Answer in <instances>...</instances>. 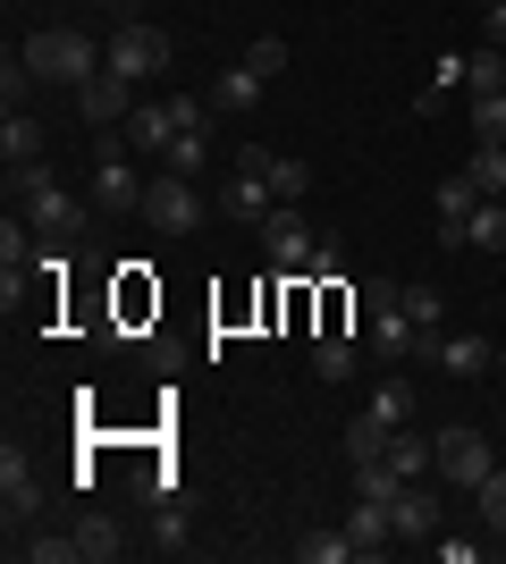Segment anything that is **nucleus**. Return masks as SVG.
Here are the masks:
<instances>
[{
    "label": "nucleus",
    "instance_id": "26",
    "mask_svg": "<svg viewBox=\"0 0 506 564\" xmlns=\"http://www.w3.org/2000/svg\"><path fill=\"white\" fill-rule=\"evenodd\" d=\"M448 94H464V51H448V59H439V68H431V85L413 94V110L431 118V110H439V101H448Z\"/></svg>",
    "mask_w": 506,
    "mask_h": 564
},
{
    "label": "nucleus",
    "instance_id": "32",
    "mask_svg": "<svg viewBox=\"0 0 506 564\" xmlns=\"http://www.w3.org/2000/svg\"><path fill=\"white\" fill-rule=\"evenodd\" d=\"M0 270H34V236L18 219H0Z\"/></svg>",
    "mask_w": 506,
    "mask_h": 564
},
{
    "label": "nucleus",
    "instance_id": "4",
    "mask_svg": "<svg viewBox=\"0 0 506 564\" xmlns=\"http://www.w3.org/2000/svg\"><path fill=\"white\" fill-rule=\"evenodd\" d=\"M9 203H25V219H34L43 236H68L76 219H85V212H76V194L60 186V169H51V161H25V169H9Z\"/></svg>",
    "mask_w": 506,
    "mask_h": 564
},
{
    "label": "nucleus",
    "instance_id": "36",
    "mask_svg": "<svg viewBox=\"0 0 506 564\" xmlns=\"http://www.w3.org/2000/svg\"><path fill=\"white\" fill-rule=\"evenodd\" d=\"M245 68H254V76H279V68H288V43H279V34H262V43L245 51Z\"/></svg>",
    "mask_w": 506,
    "mask_h": 564
},
{
    "label": "nucleus",
    "instance_id": "15",
    "mask_svg": "<svg viewBox=\"0 0 506 564\" xmlns=\"http://www.w3.org/2000/svg\"><path fill=\"white\" fill-rule=\"evenodd\" d=\"M119 135L136 143L144 161H169V143H177V110H169V101H136V110H127V127H119Z\"/></svg>",
    "mask_w": 506,
    "mask_h": 564
},
{
    "label": "nucleus",
    "instance_id": "20",
    "mask_svg": "<svg viewBox=\"0 0 506 564\" xmlns=\"http://www.w3.org/2000/svg\"><path fill=\"white\" fill-rule=\"evenodd\" d=\"M388 438H397V430H388L380 413L363 404L355 422H346V464H380V455H388Z\"/></svg>",
    "mask_w": 506,
    "mask_h": 564
},
{
    "label": "nucleus",
    "instance_id": "18",
    "mask_svg": "<svg viewBox=\"0 0 506 564\" xmlns=\"http://www.w3.org/2000/svg\"><path fill=\"white\" fill-rule=\"evenodd\" d=\"M25 161H43V118L9 110L0 118V169H25Z\"/></svg>",
    "mask_w": 506,
    "mask_h": 564
},
{
    "label": "nucleus",
    "instance_id": "29",
    "mask_svg": "<svg viewBox=\"0 0 506 564\" xmlns=\"http://www.w3.org/2000/svg\"><path fill=\"white\" fill-rule=\"evenodd\" d=\"M152 547H161V556H186V506H177V497H169V506H161V514H152Z\"/></svg>",
    "mask_w": 506,
    "mask_h": 564
},
{
    "label": "nucleus",
    "instance_id": "3",
    "mask_svg": "<svg viewBox=\"0 0 506 564\" xmlns=\"http://www.w3.org/2000/svg\"><path fill=\"white\" fill-rule=\"evenodd\" d=\"M363 312H372V337H363V346L380 354L388 371H397V362H413V354H422V337H431V329L406 312V286H397V279H372V286H363Z\"/></svg>",
    "mask_w": 506,
    "mask_h": 564
},
{
    "label": "nucleus",
    "instance_id": "7",
    "mask_svg": "<svg viewBox=\"0 0 506 564\" xmlns=\"http://www.w3.org/2000/svg\"><path fill=\"white\" fill-rule=\"evenodd\" d=\"M431 447H439V471H448L456 489H482L489 471H498V447H489V438H482L473 422H448V430L431 438Z\"/></svg>",
    "mask_w": 506,
    "mask_h": 564
},
{
    "label": "nucleus",
    "instance_id": "42",
    "mask_svg": "<svg viewBox=\"0 0 506 564\" xmlns=\"http://www.w3.org/2000/svg\"><path fill=\"white\" fill-rule=\"evenodd\" d=\"M498 261H506V253H498Z\"/></svg>",
    "mask_w": 506,
    "mask_h": 564
},
{
    "label": "nucleus",
    "instance_id": "33",
    "mask_svg": "<svg viewBox=\"0 0 506 564\" xmlns=\"http://www.w3.org/2000/svg\"><path fill=\"white\" fill-rule=\"evenodd\" d=\"M473 135H482V143H506V94H482V101H473Z\"/></svg>",
    "mask_w": 506,
    "mask_h": 564
},
{
    "label": "nucleus",
    "instance_id": "16",
    "mask_svg": "<svg viewBox=\"0 0 506 564\" xmlns=\"http://www.w3.org/2000/svg\"><path fill=\"white\" fill-rule=\"evenodd\" d=\"M219 212L228 219H245V228H262L270 212H279V194L254 177V169H228V186H219Z\"/></svg>",
    "mask_w": 506,
    "mask_h": 564
},
{
    "label": "nucleus",
    "instance_id": "37",
    "mask_svg": "<svg viewBox=\"0 0 506 564\" xmlns=\"http://www.w3.org/2000/svg\"><path fill=\"white\" fill-rule=\"evenodd\" d=\"M406 312L422 321V329H439V321H448V304H439V286H406Z\"/></svg>",
    "mask_w": 506,
    "mask_h": 564
},
{
    "label": "nucleus",
    "instance_id": "30",
    "mask_svg": "<svg viewBox=\"0 0 506 564\" xmlns=\"http://www.w3.org/2000/svg\"><path fill=\"white\" fill-rule=\"evenodd\" d=\"M473 506H482V531H498V540H506V471H489L482 489H473Z\"/></svg>",
    "mask_w": 506,
    "mask_h": 564
},
{
    "label": "nucleus",
    "instance_id": "6",
    "mask_svg": "<svg viewBox=\"0 0 506 564\" xmlns=\"http://www.w3.org/2000/svg\"><path fill=\"white\" fill-rule=\"evenodd\" d=\"M144 219H152L161 236H194V228H203V194H194V177H177V169H152Z\"/></svg>",
    "mask_w": 506,
    "mask_h": 564
},
{
    "label": "nucleus",
    "instance_id": "10",
    "mask_svg": "<svg viewBox=\"0 0 506 564\" xmlns=\"http://www.w3.org/2000/svg\"><path fill=\"white\" fill-rule=\"evenodd\" d=\"M136 85H127L119 68H101V76H85V85H76V110H85V127H127V110H136Z\"/></svg>",
    "mask_w": 506,
    "mask_h": 564
},
{
    "label": "nucleus",
    "instance_id": "9",
    "mask_svg": "<svg viewBox=\"0 0 506 564\" xmlns=\"http://www.w3.org/2000/svg\"><path fill=\"white\" fill-rule=\"evenodd\" d=\"M237 169H254L279 203H304V194H313V169L288 161V152H270V143H237Z\"/></svg>",
    "mask_w": 506,
    "mask_h": 564
},
{
    "label": "nucleus",
    "instance_id": "31",
    "mask_svg": "<svg viewBox=\"0 0 506 564\" xmlns=\"http://www.w3.org/2000/svg\"><path fill=\"white\" fill-rule=\"evenodd\" d=\"M203 161H212V135H177L161 169H177V177H203Z\"/></svg>",
    "mask_w": 506,
    "mask_h": 564
},
{
    "label": "nucleus",
    "instance_id": "39",
    "mask_svg": "<svg viewBox=\"0 0 506 564\" xmlns=\"http://www.w3.org/2000/svg\"><path fill=\"white\" fill-rule=\"evenodd\" d=\"M482 18H489V43H498V51H506V0H489Z\"/></svg>",
    "mask_w": 506,
    "mask_h": 564
},
{
    "label": "nucleus",
    "instance_id": "34",
    "mask_svg": "<svg viewBox=\"0 0 506 564\" xmlns=\"http://www.w3.org/2000/svg\"><path fill=\"white\" fill-rule=\"evenodd\" d=\"M397 489H406V480H397L388 464H355V497H380V506H388Z\"/></svg>",
    "mask_w": 506,
    "mask_h": 564
},
{
    "label": "nucleus",
    "instance_id": "8",
    "mask_svg": "<svg viewBox=\"0 0 506 564\" xmlns=\"http://www.w3.org/2000/svg\"><path fill=\"white\" fill-rule=\"evenodd\" d=\"M262 245H270V261H279V270H288V279H304V261H313V219L295 212V203H279V212L262 219Z\"/></svg>",
    "mask_w": 506,
    "mask_h": 564
},
{
    "label": "nucleus",
    "instance_id": "21",
    "mask_svg": "<svg viewBox=\"0 0 506 564\" xmlns=\"http://www.w3.org/2000/svg\"><path fill=\"white\" fill-rule=\"evenodd\" d=\"M380 464L397 471V480H422V471H439V447H431V438H413V430H397Z\"/></svg>",
    "mask_w": 506,
    "mask_h": 564
},
{
    "label": "nucleus",
    "instance_id": "2",
    "mask_svg": "<svg viewBox=\"0 0 506 564\" xmlns=\"http://www.w3.org/2000/svg\"><path fill=\"white\" fill-rule=\"evenodd\" d=\"M18 59L43 76V85H85V76H101V43L85 25H43V34H25Z\"/></svg>",
    "mask_w": 506,
    "mask_h": 564
},
{
    "label": "nucleus",
    "instance_id": "41",
    "mask_svg": "<svg viewBox=\"0 0 506 564\" xmlns=\"http://www.w3.org/2000/svg\"><path fill=\"white\" fill-rule=\"evenodd\" d=\"M482 9H489V0H482Z\"/></svg>",
    "mask_w": 506,
    "mask_h": 564
},
{
    "label": "nucleus",
    "instance_id": "25",
    "mask_svg": "<svg viewBox=\"0 0 506 564\" xmlns=\"http://www.w3.org/2000/svg\"><path fill=\"white\" fill-rule=\"evenodd\" d=\"M76 556H94V564L127 556V540H119V522H110V514H85V522H76Z\"/></svg>",
    "mask_w": 506,
    "mask_h": 564
},
{
    "label": "nucleus",
    "instance_id": "19",
    "mask_svg": "<svg viewBox=\"0 0 506 564\" xmlns=\"http://www.w3.org/2000/svg\"><path fill=\"white\" fill-rule=\"evenodd\" d=\"M346 540H355V556H380V547H397V531H388V506H380V497H355Z\"/></svg>",
    "mask_w": 506,
    "mask_h": 564
},
{
    "label": "nucleus",
    "instance_id": "14",
    "mask_svg": "<svg viewBox=\"0 0 506 564\" xmlns=\"http://www.w3.org/2000/svg\"><path fill=\"white\" fill-rule=\"evenodd\" d=\"M388 531H397V540H413V547L439 540V497L422 489V480H406V489L388 497Z\"/></svg>",
    "mask_w": 506,
    "mask_h": 564
},
{
    "label": "nucleus",
    "instance_id": "5",
    "mask_svg": "<svg viewBox=\"0 0 506 564\" xmlns=\"http://www.w3.org/2000/svg\"><path fill=\"white\" fill-rule=\"evenodd\" d=\"M101 68H119L127 85H152V76L169 68V34L144 25V18H119V34L101 43Z\"/></svg>",
    "mask_w": 506,
    "mask_h": 564
},
{
    "label": "nucleus",
    "instance_id": "24",
    "mask_svg": "<svg viewBox=\"0 0 506 564\" xmlns=\"http://www.w3.org/2000/svg\"><path fill=\"white\" fill-rule=\"evenodd\" d=\"M372 413H380L388 430H406V422H413V379H406V362H397V371L372 388Z\"/></svg>",
    "mask_w": 506,
    "mask_h": 564
},
{
    "label": "nucleus",
    "instance_id": "35",
    "mask_svg": "<svg viewBox=\"0 0 506 564\" xmlns=\"http://www.w3.org/2000/svg\"><path fill=\"white\" fill-rule=\"evenodd\" d=\"M34 85H43V76L25 68V59H9V68H0V101H9V110H25V94H34Z\"/></svg>",
    "mask_w": 506,
    "mask_h": 564
},
{
    "label": "nucleus",
    "instance_id": "40",
    "mask_svg": "<svg viewBox=\"0 0 506 564\" xmlns=\"http://www.w3.org/2000/svg\"><path fill=\"white\" fill-rule=\"evenodd\" d=\"M498 371H506V337H498Z\"/></svg>",
    "mask_w": 506,
    "mask_h": 564
},
{
    "label": "nucleus",
    "instance_id": "17",
    "mask_svg": "<svg viewBox=\"0 0 506 564\" xmlns=\"http://www.w3.org/2000/svg\"><path fill=\"white\" fill-rule=\"evenodd\" d=\"M262 85H270V76H254V68L237 59V68H219V85H212V110H219V118H245L254 101H262Z\"/></svg>",
    "mask_w": 506,
    "mask_h": 564
},
{
    "label": "nucleus",
    "instance_id": "12",
    "mask_svg": "<svg viewBox=\"0 0 506 564\" xmlns=\"http://www.w3.org/2000/svg\"><path fill=\"white\" fill-rule=\"evenodd\" d=\"M422 362H439L448 379H489V362H498V346L489 337H422Z\"/></svg>",
    "mask_w": 506,
    "mask_h": 564
},
{
    "label": "nucleus",
    "instance_id": "11",
    "mask_svg": "<svg viewBox=\"0 0 506 564\" xmlns=\"http://www.w3.org/2000/svg\"><path fill=\"white\" fill-rule=\"evenodd\" d=\"M43 514V480H34V464H25L18 447H0V522L18 531V522Z\"/></svg>",
    "mask_w": 506,
    "mask_h": 564
},
{
    "label": "nucleus",
    "instance_id": "1",
    "mask_svg": "<svg viewBox=\"0 0 506 564\" xmlns=\"http://www.w3.org/2000/svg\"><path fill=\"white\" fill-rule=\"evenodd\" d=\"M144 169H136V143L119 135V127H101L94 135V177H85V203H101V212H144Z\"/></svg>",
    "mask_w": 506,
    "mask_h": 564
},
{
    "label": "nucleus",
    "instance_id": "38",
    "mask_svg": "<svg viewBox=\"0 0 506 564\" xmlns=\"http://www.w3.org/2000/svg\"><path fill=\"white\" fill-rule=\"evenodd\" d=\"M439 564H482V540H431Z\"/></svg>",
    "mask_w": 506,
    "mask_h": 564
},
{
    "label": "nucleus",
    "instance_id": "23",
    "mask_svg": "<svg viewBox=\"0 0 506 564\" xmlns=\"http://www.w3.org/2000/svg\"><path fill=\"white\" fill-rule=\"evenodd\" d=\"M313 379H330V388H337V379H355V337H346V329L313 337Z\"/></svg>",
    "mask_w": 506,
    "mask_h": 564
},
{
    "label": "nucleus",
    "instance_id": "28",
    "mask_svg": "<svg viewBox=\"0 0 506 564\" xmlns=\"http://www.w3.org/2000/svg\"><path fill=\"white\" fill-rule=\"evenodd\" d=\"M295 556H304V564H355V540H346V531H304Z\"/></svg>",
    "mask_w": 506,
    "mask_h": 564
},
{
    "label": "nucleus",
    "instance_id": "22",
    "mask_svg": "<svg viewBox=\"0 0 506 564\" xmlns=\"http://www.w3.org/2000/svg\"><path fill=\"white\" fill-rule=\"evenodd\" d=\"M464 245L506 253V194H482V203H473V219H464Z\"/></svg>",
    "mask_w": 506,
    "mask_h": 564
},
{
    "label": "nucleus",
    "instance_id": "27",
    "mask_svg": "<svg viewBox=\"0 0 506 564\" xmlns=\"http://www.w3.org/2000/svg\"><path fill=\"white\" fill-rule=\"evenodd\" d=\"M464 177L482 194H506V143H473V161H464Z\"/></svg>",
    "mask_w": 506,
    "mask_h": 564
},
{
    "label": "nucleus",
    "instance_id": "13",
    "mask_svg": "<svg viewBox=\"0 0 506 564\" xmlns=\"http://www.w3.org/2000/svg\"><path fill=\"white\" fill-rule=\"evenodd\" d=\"M473 203H482V186H473L464 169L431 186V212H439V245H448V253H464V219H473Z\"/></svg>",
    "mask_w": 506,
    "mask_h": 564
}]
</instances>
